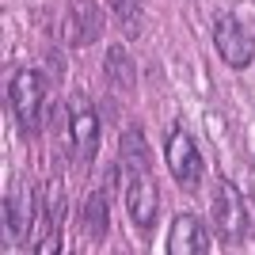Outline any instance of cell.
I'll list each match as a JSON object with an SVG mask.
<instances>
[{
	"label": "cell",
	"mask_w": 255,
	"mask_h": 255,
	"mask_svg": "<svg viewBox=\"0 0 255 255\" xmlns=\"http://www.w3.org/2000/svg\"><path fill=\"white\" fill-rule=\"evenodd\" d=\"M42 99H46V80L38 69H19V73L8 80V107L15 122H19L27 133L38 129V118H42Z\"/></svg>",
	"instance_id": "cell-1"
},
{
	"label": "cell",
	"mask_w": 255,
	"mask_h": 255,
	"mask_svg": "<svg viewBox=\"0 0 255 255\" xmlns=\"http://www.w3.org/2000/svg\"><path fill=\"white\" fill-rule=\"evenodd\" d=\"M69 145H73V160L88 164L96 160L99 149V115L88 103V96H73L69 99Z\"/></svg>",
	"instance_id": "cell-2"
},
{
	"label": "cell",
	"mask_w": 255,
	"mask_h": 255,
	"mask_svg": "<svg viewBox=\"0 0 255 255\" xmlns=\"http://www.w3.org/2000/svg\"><path fill=\"white\" fill-rule=\"evenodd\" d=\"M168 171L187 191H194L202 183V156H198V145H194V137L187 129H171L168 133Z\"/></svg>",
	"instance_id": "cell-3"
},
{
	"label": "cell",
	"mask_w": 255,
	"mask_h": 255,
	"mask_svg": "<svg viewBox=\"0 0 255 255\" xmlns=\"http://www.w3.org/2000/svg\"><path fill=\"white\" fill-rule=\"evenodd\" d=\"M213 46L221 53V61L233 65V69H244V65L252 61V53H255L252 34H248L233 15H217V23H213Z\"/></svg>",
	"instance_id": "cell-4"
},
{
	"label": "cell",
	"mask_w": 255,
	"mask_h": 255,
	"mask_svg": "<svg viewBox=\"0 0 255 255\" xmlns=\"http://www.w3.org/2000/svg\"><path fill=\"white\" fill-rule=\"evenodd\" d=\"M61 34L69 46H92L103 34V15L92 0H69L65 8V19H61Z\"/></svg>",
	"instance_id": "cell-5"
},
{
	"label": "cell",
	"mask_w": 255,
	"mask_h": 255,
	"mask_svg": "<svg viewBox=\"0 0 255 255\" xmlns=\"http://www.w3.org/2000/svg\"><path fill=\"white\" fill-rule=\"evenodd\" d=\"M213 225L221 229L225 240H240L248 229V213H244V202H240V191L229 179H221L217 191H213Z\"/></svg>",
	"instance_id": "cell-6"
},
{
	"label": "cell",
	"mask_w": 255,
	"mask_h": 255,
	"mask_svg": "<svg viewBox=\"0 0 255 255\" xmlns=\"http://www.w3.org/2000/svg\"><path fill=\"white\" fill-rule=\"evenodd\" d=\"M126 210H129V221L137 229H152L156 225V210H160V198H156V183L149 179V171H141L133 187L126 191Z\"/></svg>",
	"instance_id": "cell-7"
},
{
	"label": "cell",
	"mask_w": 255,
	"mask_h": 255,
	"mask_svg": "<svg viewBox=\"0 0 255 255\" xmlns=\"http://www.w3.org/2000/svg\"><path fill=\"white\" fill-rule=\"evenodd\" d=\"M168 252L171 255H206L210 252V236H206V225L194 217V213H183L171 225L168 236Z\"/></svg>",
	"instance_id": "cell-8"
},
{
	"label": "cell",
	"mask_w": 255,
	"mask_h": 255,
	"mask_svg": "<svg viewBox=\"0 0 255 255\" xmlns=\"http://www.w3.org/2000/svg\"><path fill=\"white\" fill-rule=\"evenodd\" d=\"M31 187H27V179H15L8 191V202H4V225H8V236H15V240H27V233H31Z\"/></svg>",
	"instance_id": "cell-9"
},
{
	"label": "cell",
	"mask_w": 255,
	"mask_h": 255,
	"mask_svg": "<svg viewBox=\"0 0 255 255\" xmlns=\"http://www.w3.org/2000/svg\"><path fill=\"white\" fill-rule=\"evenodd\" d=\"M103 69H107V80L118 88V92H129L133 88V61H129V53L122 50V46H111L107 50V61H103Z\"/></svg>",
	"instance_id": "cell-10"
},
{
	"label": "cell",
	"mask_w": 255,
	"mask_h": 255,
	"mask_svg": "<svg viewBox=\"0 0 255 255\" xmlns=\"http://www.w3.org/2000/svg\"><path fill=\"white\" fill-rule=\"evenodd\" d=\"M84 229L92 240H103L107 229H111V217H107V194L103 191H92L84 202Z\"/></svg>",
	"instance_id": "cell-11"
},
{
	"label": "cell",
	"mask_w": 255,
	"mask_h": 255,
	"mask_svg": "<svg viewBox=\"0 0 255 255\" xmlns=\"http://www.w3.org/2000/svg\"><path fill=\"white\" fill-rule=\"evenodd\" d=\"M122 160H126V168L137 175V171H149V145H145V133L141 129H126L122 133Z\"/></svg>",
	"instance_id": "cell-12"
},
{
	"label": "cell",
	"mask_w": 255,
	"mask_h": 255,
	"mask_svg": "<svg viewBox=\"0 0 255 255\" xmlns=\"http://www.w3.org/2000/svg\"><path fill=\"white\" fill-rule=\"evenodd\" d=\"M111 11H115L118 27L133 38L141 34V11H145V0H111Z\"/></svg>",
	"instance_id": "cell-13"
}]
</instances>
